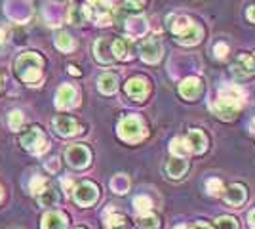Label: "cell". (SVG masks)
Masks as SVG:
<instances>
[{
	"label": "cell",
	"instance_id": "21",
	"mask_svg": "<svg viewBox=\"0 0 255 229\" xmlns=\"http://www.w3.org/2000/svg\"><path fill=\"white\" fill-rule=\"evenodd\" d=\"M225 201L231 205V207H240L246 201V189L238 184L231 186L227 191H225Z\"/></svg>",
	"mask_w": 255,
	"mask_h": 229
},
{
	"label": "cell",
	"instance_id": "12",
	"mask_svg": "<svg viewBox=\"0 0 255 229\" xmlns=\"http://www.w3.org/2000/svg\"><path fill=\"white\" fill-rule=\"evenodd\" d=\"M231 71H233L234 76H240V78L255 75V52L254 54H242L240 55V57L233 63Z\"/></svg>",
	"mask_w": 255,
	"mask_h": 229
},
{
	"label": "cell",
	"instance_id": "15",
	"mask_svg": "<svg viewBox=\"0 0 255 229\" xmlns=\"http://www.w3.org/2000/svg\"><path fill=\"white\" fill-rule=\"evenodd\" d=\"M94 54H96V59L99 63H113L115 55H113V40L109 38H99L96 44H94Z\"/></svg>",
	"mask_w": 255,
	"mask_h": 229
},
{
	"label": "cell",
	"instance_id": "5",
	"mask_svg": "<svg viewBox=\"0 0 255 229\" xmlns=\"http://www.w3.org/2000/svg\"><path fill=\"white\" fill-rule=\"evenodd\" d=\"M21 145L27 151L34 153V155H42L44 151H48L50 143L46 140V136L38 126H31L29 130H25L21 134Z\"/></svg>",
	"mask_w": 255,
	"mask_h": 229
},
{
	"label": "cell",
	"instance_id": "35",
	"mask_svg": "<svg viewBox=\"0 0 255 229\" xmlns=\"http://www.w3.org/2000/svg\"><path fill=\"white\" fill-rule=\"evenodd\" d=\"M213 52H215V57H217V59H225L227 54H229V46L225 42H217L215 48H213Z\"/></svg>",
	"mask_w": 255,
	"mask_h": 229
},
{
	"label": "cell",
	"instance_id": "30",
	"mask_svg": "<svg viewBox=\"0 0 255 229\" xmlns=\"http://www.w3.org/2000/svg\"><path fill=\"white\" fill-rule=\"evenodd\" d=\"M55 201H57V195H55V191H53V189H48V187H46L42 193L38 195V203H40L42 207H52Z\"/></svg>",
	"mask_w": 255,
	"mask_h": 229
},
{
	"label": "cell",
	"instance_id": "10",
	"mask_svg": "<svg viewBox=\"0 0 255 229\" xmlns=\"http://www.w3.org/2000/svg\"><path fill=\"white\" fill-rule=\"evenodd\" d=\"M162 44L156 40V38H147L145 42L141 44V48H139V55H141V59L145 61V63H158L160 59H162Z\"/></svg>",
	"mask_w": 255,
	"mask_h": 229
},
{
	"label": "cell",
	"instance_id": "19",
	"mask_svg": "<svg viewBox=\"0 0 255 229\" xmlns=\"http://www.w3.org/2000/svg\"><path fill=\"white\" fill-rule=\"evenodd\" d=\"M97 88H99L101 94H107V96L115 94L118 90V76L113 75V73H103L97 80Z\"/></svg>",
	"mask_w": 255,
	"mask_h": 229
},
{
	"label": "cell",
	"instance_id": "40",
	"mask_svg": "<svg viewBox=\"0 0 255 229\" xmlns=\"http://www.w3.org/2000/svg\"><path fill=\"white\" fill-rule=\"evenodd\" d=\"M69 73H71V75H80V71H78V67H75V65H69Z\"/></svg>",
	"mask_w": 255,
	"mask_h": 229
},
{
	"label": "cell",
	"instance_id": "32",
	"mask_svg": "<svg viewBox=\"0 0 255 229\" xmlns=\"http://www.w3.org/2000/svg\"><path fill=\"white\" fill-rule=\"evenodd\" d=\"M215 229H238V222L231 216H223V218H217Z\"/></svg>",
	"mask_w": 255,
	"mask_h": 229
},
{
	"label": "cell",
	"instance_id": "11",
	"mask_svg": "<svg viewBox=\"0 0 255 229\" xmlns=\"http://www.w3.org/2000/svg\"><path fill=\"white\" fill-rule=\"evenodd\" d=\"M78 103V92L75 86L71 84H63L59 86L57 94H55V107L57 109H71Z\"/></svg>",
	"mask_w": 255,
	"mask_h": 229
},
{
	"label": "cell",
	"instance_id": "20",
	"mask_svg": "<svg viewBox=\"0 0 255 229\" xmlns=\"http://www.w3.org/2000/svg\"><path fill=\"white\" fill-rule=\"evenodd\" d=\"M126 31L129 36H143V34L147 33V19L143 15L129 17L126 21Z\"/></svg>",
	"mask_w": 255,
	"mask_h": 229
},
{
	"label": "cell",
	"instance_id": "25",
	"mask_svg": "<svg viewBox=\"0 0 255 229\" xmlns=\"http://www.w3.org/2000/svg\"><path fill=\"white\" fill-rule=\"evenodd\" d=\"M55 46H57L61 52H73V50L76 48V42L71 34L59 33L57 36H55Z\"/></svg>",
	"mask_w": 255,
	"mask_h": 229
},
{
	"label": "cell",
	"instance_id": "28",
	"mask_svg": "<svg viewBox=\"0 0 255 229\" xmlns=\"http://www.w3.org/2000/svg\"><path fill=\"white\" fill-rule=\"evenodd\" d=\"M139 228L141 229H158L160 228V220L158 216H154V214H143L141 218H139Z\"/></svg>",
	"mask_w": 255,
	"mask_h": 229
},
{
	"label": "cell",
	"instance_id": "17",
	"mask_svg": "<svg viewBox=\"0 0 255 229\" xmlns=\"http://www.w3.org/2000/svg\"><path fill=\"white\" fill-rule=\"evenodd\" d=\"M189 170V163L185 161V157H175L171 159L170 163L166 164V172L170 176L171 180H179L183 178V174Z\"/></svg>",
	"mask_w": 255,
	"mask_h": 229
},
{
	"label": "cell",
	"instance_id": "34",
	"mask_svg": "<svg viewBox=\"0 0 255 229\" xmlns=\"http://www.w3.org/2000/svg\"><path fill=\"white\" fill-rule=\"evenodd\" d=\"M206 189H208V193H210V195H219V193L223 191V184H221V180L212 178V180H208Z\"/></svg>",
	"mask_w": 255,
	"mask_h": 229
},
{
	"label": "cell",
	"instance_id": "42",
	"mask_svg": "<svg viewBox=\"0 0 255 229\" xmlns=\"http://www.w3.org/2000/svg\"><path fill=\"white\" fill-rule=\"evenodd\" d=\"M175 229H192V226H177Z\"/></svg>",
	"mask_w": 255,
	"mask_h": 229
},
{
	"label": "cell",
	"instance_id": "1",
	"mask_svg": "<svg viewBox=\"0 0 255 229\" xmlns=\"http://www.w3.org/2000/svg\"><path fill=\"white\" fill-rule=\"evenodd\" d=\"M244 105V92L238 86H223L217 92L213 111L223 120H233Z\"/></svg>",
	"mask_w": 255,
	"mask_h": 229
},
{
	"label": "cell",
	"instance_id": "41",
	"mask_svg": "<svg viewBox=\"0 0 255 229\" xmlns=\"http://www.w3.org/2000/svg\"><path fill=\"white\" fill-rule=\"evenodd\" d=\"M4 31H0V50H2V42H4Z\"/></svg>",
	"mask_w": 255,
	"mask_h": 229
},
{
	"label": "cell",
	"instance_id": "2",
	"mask_svg": "<svg viewBox=\"0 0 255 229\" xmlns=\"http://www.w3.org/2000/svg\"><path fill=\"white\" fill-rule=\"evenodd\" d=\"M168 27H170V31L175 34V38H177V42L179 44H185V46H194V44L200 42V38H202V27L198 25V23H194L191 17H187V15H173V17H168Z\"/></svg>",
	"mask_w": 255,
	"mask_h": 229
},
{
	"label": "cell",
	"instance_id": "13",
	"mask_svg": "<svg viewBox=\"0 0 255 229\" xmlns=\"http://www.w3.org/2000/svg\"><path fill=\"white\" fill-rule=\"evenodd\" d=\"M53 130L57 132L59 136L69 138V136H75V134L80 132V124H78L73 117L59 115V117H55V119H53Z\"/></svg>",
	"mask_w": 255,
	"mask_h": 229
},
{
	"label": "cell",
	"instance_id": "29",
	"mask_svg": "<svg viewBox=\"0 0 255 229\" xmlns=\"http://www.w3.org/2000/svg\"><path fill=\"white\" fill-rule=\"evenodd\" d=\"M111 187H113L115 193H126L128 187H129V180H128L126 176L118 174V176H115V180L111 182Z\"/></svg>",
	"mask_w": 255,
	"mask_h": 229
},
{
	"label": "cell",
	"instance_id": "3",
	"mask_svg": "<svg viewBox=\"0 0 255 229\" xmlns=\"http://www.w3.org/2000/svg\"><path fill=\"white\" fill-rule=\"evenodd\" d=\"M15 73L27 84H36L42 78V57L36 52L21 54L15 61Z\"/></svg>",
	"mask_w": 255,
	"mask_h": 229
},
{
	"label": "cell",
	"instance_id": "16",
	"mask_svg": "<svg viewBox=\"0 0 255 229\" xmlns=\"http://www.w3.org/2000/svg\"><path fill=\"white\" fill-rule=\"evenodd\" d=\"M185 140L189 143L191 151L196 153V155H200V153H204L208 149V138H206L204 132H200V130H189Z\"/></svg>",
	"mask_w": 255,
	"mask_h": 229
},
{
	"label": "cell",
	"instance_id": "18",
	"mask_svg": "<svg viewBox=\"0 0 255 229\" xmlns=\"http://www.w3.org/2000/svg\"><path fill=\"white\" fill-rule=\"evenodd\" d=\"M67 216L61 212H48L42 218V229H67Z\"/></svg>",
	"mask_w": 255,
	"mask_h": 229
},
{
	"label": "cell",
	"instance_id": "24",
	"mask_svg": "<svg viewBox=\"0 0 255 229\" xmlns=\"http://www.w3.org/2000/svg\"><path fill=\"white\" fill-rule=\"evenodd\" d=\"M170 151L173 157H187L191 153V147L185 138H173L170 143Z\"/></svg>",
	"mask_w": 255,
	"mask_h": 229
},
{
	"label": "cell",
	"instance_id": "46",
	"mask_svg": "<svg viewBox=\"0 0 255 229\" xmlns=\"http://www.w3.org/2000/svg\"><path fill=\"white\" fill-rule=\"evenodd\" d=\"M76 229H84V228H76Z\"/></svg>",
	"mask_w": 255,
	"mask_h": 229
},
{
	"label": "cell",
	"instance_id": "33",
	"mask_svg": "<svg viewBox=\"0 0 255 229\" xmlns=\"http://www.w3.org/2000/svg\"><path fill=\"white\" fill-rule=\"evenodd\" d=\"M8 124H10L11 130H19L23 124V113L21 111H11L10 117H8Z\"/></svg>",
	"mask_w": 255,
	"mask_h": 229
},
{
	"label": "cell",
	"instance_id": "22",
	"mask_svg": "<svg viewBox=\"0 0 255 229\" xmlns=\"http://www.w3.org/2000/svg\"><path fill=\"white\" fill-rule=\"evenodd\" d=\"M113 55H115V59H129L131 57V42L128 38L113 40Z\"/></svg>",
	"mask_w": 255,
	"mask_h": 229
},
{
	"label": "cell",
	"instance_id": "6",
	"mask_svg": "<svg viewBox=\"0 0 255 229\" xmlns=\"http://www.w3.org/2000/svg\"><path fill=\"white\" fill-rule=\"evenodd\" d=\"M88 4H90L88 13H90V17L96 19L97 25H101V27L111 25L113 13H115V6L109 0H88Z\"/></svg>",
	"mask_w": 255,
	"mask_h": 229
},
{
	"label": "cell",
	"instance_id": "31",
	"mask_svg": "<svg viewBox=\"0 0 255 229\" xmlns=\"http://www.w3.org/2000/svg\"><path fill=\"white\" fill-rule=\"evenodd\" d=\"M48 187V184H46V178H42V176H34L31 180V193L32 195H40L44 189Z\"/></svg>",
	"mask_w": 255,
	"mask_h": 229
},
{
	"label": "cell",
	"instance_id": "45",
	"mask_svg": "<svg viewBox=\"0 0 255 229\" xmlns=\"http://www.w3.org/2000/svg\"><path fill=\"white\" fill-rule=\"evenodd\" d=\"M0 199H2V189H0Z\"/></svg>",
	"mask_w": 255,
	"mask_h": 229
},
{
	"label": "cell",
	"instance_id": "43",
	"mask_svg": "<svg viewBox=\"0 0 255 229\" xmlns=\"http://www.w3.org/2000/svg\"><path fill=\"white\" fill-rule=\"evenodd\" d=\"M2 86H4V76L0 75V90H2Z\"/></svg>",
	"mask_w": 255,
	"mask_h": 229
},
{
	"label": "cell",
	"instance_id": "26",
	"mask_svg": "<svg viewBox=\"0 0 255 229\" xmlns=\"http://www.w3.org/2000/svg\"><path fill=\"white\" fill-rule=\"evenodd\" d=\"M133 207H135V212H137L139 216H143V214H149L150 212V208H152V201L145 195L135 197V199H133Z\"/></svg>",
	"mask_w": 255,
	"mask_h": 229
},
{
	"label": "cell",
	"instance_id": "36",
	"mask_svg": "<svg viewBox=\"0 0 255 229\" xmlns=\"http://www.w3.org/2000/svg\"><path fill=\"white\" fill-rule=\"evenodd\" d=\"M145 2H147V0H126V2H124V8H126V10L137 11L145 6Z\"/></svg>",
	"mask_w": 255,
	"mask_h": 229
},
{
	"label": "cell",
	"instance_id": "4",
	"mask_svg": "<svg viewBox=\"0 0 255 229\" xmlns=\"http://www.w3.org/2000/svg\"><path fill=\"white\" fill-rule=\"evenodd\" d=\"M118 136L128 143H139L147 136V128L139 117H126L118 122Z\"/></svg>",
	"mask_w": 255,
	"mask_h": 229
},
{
	"label": "cell",
	"instance_id": "23",
	"mask_svg": "<svg viewBox=\"0 0 255 229\" xmlns=\"http://www.w3.org/2000/svg\"><path fill=\"white\" fill-rule=\"evenodd\" d=\"M67 17H69V23H73V25H82V23H86L90 19V13H88V8H84V6L73 4L69 8Z\"/></svg>",
	"mask_w": 255,
	"mask_h": 229
},
{
	"label": "cell",
	"instance_id": "37",
	"mask_svg": "<svg viewBox=\"0 0 255 229\" xmlns=\"http://www.w3.org/2000/svg\"><path fill=\"white\" fill-rule=\"evenodd\" d=\"M248 19L252 23H255V6H250V8H248Z\"/></svg>",
	"mask_w": 255,
	"mask_h": 229
},
{
	"label": "cell",
	"instance_id": "44",
	"mask_svg": "<svg viewBox=\"0 0 255 229\" xmlns=\"http://www.w3.org/2000/svg\"><path fill=\"white\" fill-rule=\"evenodd\" d=\"M250 126H252V128H254V132H255V119L252 120V124H250Z\"/></svg>",
	"mask_w": 255,
	"mask_h": 229
},
{
	"label": "cell",
	"instance_id": "14",
	"mask_svg": "<svg viewBox=\"0 0 255 229\" xmlns=\"http://www.w3.org/2000/svg\"><path fill=\"white\" fill-rule=\"evenodd\" d=\"M202 90H204L202 80L196 78V76H189V78H185L179 84V94L185 99H189V101H194V99L202 94Z\"/></svg>",
	"mask_w": 255,
	"mask_h": 229
},
{
	"label": "cell",
	"instance_id": "9",
	"mask_svg": "<svg viewBox=\"0 0 255 229\" xmlns=\"http://www.w3.org/2000/svg\"><path fill=\"white\" fill-rule=\"evenodd\" d=\"M65 159L73 168H86L90 164L92 155H90L88 147H84V145H71L65 153Z\"/></svg>",
	"mask_w": 255,
	"mask_h": 229
},
{
	"label": "cell",
	"instance_id": "7",
	"mask_svg": "<svg viewBox=\"0 0 255 229\" xmlns=\"http://www.w3.org/2000/svg\"><path fill=\"white\" fill-rule=\"evenodd\" d=\"M75 191V201L80 207H92L99 197V189L92 182H82L73 189Z\"/></svg>",
	"mask_w": 255,
	"mask_h": 229
},
{
	"label": "cell",
	"instance_id": "8",
	"mask_svg": "<svg viewBox=\"0 0 255 229\" xmlns=\"http://www.w3.org/2000/svg\"><path fill=\"white\" fill-rule=\"evenodd\" d=\"M149 80L145 76H133L126 82V94L135 101H143L149 96Z\"/></svg>",
	"mask_w": 255,
	"mask_h": 229
},
{
	"label": "cell",
	"instance_id": "38",
	"mask_svg": "<svg viewBox=\"0 0 255 229\" xmlns=\"http://www.w3.org/2000/svg\"><path fill=\"white\" fill-rule=\"evenodd\" d=\"M248 222H250V226L255 229V210H252V212H250V216H248Z\"/></svg>",
	"mask_w": 255,
	"mask_h": 229
},
{
	"label": "cell",
	"instance_id": "27",
	"mask_svg": "<svg viewBox=\"0 0 255 229\" xmlns=\"http://www.w3.org/2000/svg\"><path fill=\"white\" fill-rule=\"evenodd\" d=\"M105 229H128L126 218L122 214H111V216H107Z\"/></svg>",
	"mask_w": 255,
	"mask_h": 229
},
{
	"label": "cell",
	"instance_id": "39",
	"mask_svg": "<svg viewBox=\"0 0 255 229\" xmlns=\"http://www.w3.org/2000/svg\"><path fill=\"white\" fill-rule=\"evenodd\" d=\"M192 229H212L208 224H204V222H198L196 226H192Z\"/></svg>",
	"mask_w": 255,
	"mask_h": 229
}]
</instances>
